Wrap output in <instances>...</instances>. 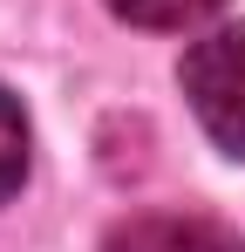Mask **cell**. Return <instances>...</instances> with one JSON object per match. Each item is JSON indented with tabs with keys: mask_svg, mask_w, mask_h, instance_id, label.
<instances>
[{
	"mask_svg": "<svg viewBox=\"0 0 245 252\" xmlns=\"http://www.w3.org/2000/svg\"><path fill=\"white\" fill-rule=\"evenodd\" d=\"M184 95H191V116L204 123V136L225 157H245V21L211 28L204 41H191Z\"/></svg>",
	"mask_w": 245,
	"mask_h": 252,
	"instance_id": "1",
	"label": "cell"
},
{
	"mask_svg": "<svg viewBox=\"0 0 245 252\" xmlns=\"http://www.w3.org/2000/svg\"><path fill=\"white\" fill-rule=\"evenodd\" d=\"M102 252H239V239L198 211H143V218H122L102 239Z\"/></svg>",
	"mask_w": 245,
	"mask_h": 252,
	"instance_id": "2",
	"label": "cell"
},
{
	"mask_svg": "<svg viewBox=\"0 0 245 252\" xmlns=\"http://www.w3.org/2000/svg\"><path fill=\"white\" fill-rule=\"evenodd\" d=\"M225 0H109V14L129 21V28H150V34H184V28H198L211 21Z\"/></svg>",
	"mask_w": 245,
	"mask_h": 252,
	"instance_id": "3",
	"label": "cell"
},
{
	"mask_svg": "<svg viewBox=\"0 0 245 252\" xmlns=\"http://www.w3.org/2000/svg\"><path fill=\"white\" fill-rule=\"evenodd\" d=\"M21 177H28V116H21V102L0 89V205L21 191Z\"/></svg>",
	"mask_w": 245,
	"mask_h": 252,
	"instance_id": "4",
	"label": "cell"
}]
</instances>
